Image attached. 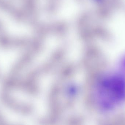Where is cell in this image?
Listing matches in <instances>:
<instances>
[{
  "mask_svg": "<svg viewBox=\"0 0 125 125\" xmlns=\"http://www.w3.org/2000/svg\"><path fill=\"white\" fill-rule=\"evenodd\" d=\"M98 97L104 107L111 108L125 98V79L118 75L109 76L99 81Z\"/></svg>",
  "mask_w": 125,
  "mask_h": 125,
  "instance_id": "6da1fadb",
  "label": "cell"
},
{
  "mask_svg": "<svg viewBox=\"0 0 125 125\" xmlns=\"http://www.w3.org/2000/svg\"><path fill=\"white\" fill-rule=\"evenodd\" d=\"M25 41L22 38L9 36L6 33L2 23L0 21V47L5 50L15 49L21 47Z\"/></svg>",
  "mask_w": 125,
  "mask_h": 125,
  "instance_id": "7a4b0ae2",
  "label": "cell"
},
{
  "mask_svg": "<svg viewBox=\"0 0 125 125\" xmlns=\"http://www.w3.org/2000/svg\"><path fill=\"white\" fill-rule=\"evenodd\" d=\"M0 125H8L0 115Z\"/></svg>",
  "mask_w": 125,
  "mask_h": 125,
  "instance_id": "3957f363",
  "label": "cell"
}]
</instances>
